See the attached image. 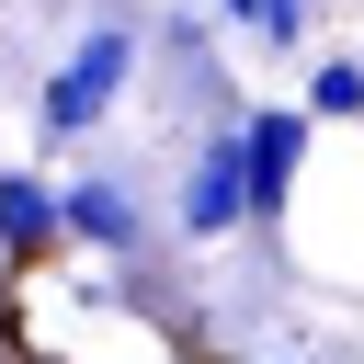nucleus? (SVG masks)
I'll list each match as a JSON object with an SVG mask.
<instances>
[{"instance_id": "f257e3e1", "label": "nucleus", "mask_w": 364, "mask_h": 364, "mask_svg": "<svg viewBox=\"0 0 364 364\" xmlns=\"http://www.w3.org/2000/svg\"><path fill=\"white\" fill-rule=\"evenodd\" d=\"M125 68H136V11H102V23L68 46V68L46 80V136L102 125V114H114V91H125Z\"/></svg>"}, {"instance_id": "f03ea898", "label": "nucleus", "mask_w": 364, "mask_h": 364, "mask_svg": "<svg viewBox=\"0 0 364 364\" xmlns=\"http://www.w3.org/2000/svg\"><path fill=\"white\" fill-rule=\"evenodd\" d=\"M239 159H250V216H284L296 171H307V102H262V114H239Z\"/></svg>"}, {"instance_id": "7ed1b4c3", "label": "nucleus", "mask_w": 364, "mask_h": 364, "mask_svg": "<svg viewBox=\"0 0 364 364\" xmlns=\"http://www.w3.org/2000/svg\"><path fill=\"white\" fill-rule=\"evenodd\" d=\"M239 216H250V159H239V125H228V136H205V159L182 182V239H228Z\"/></svg>"}, {"instance_id": "20e7f679", "label": "nucleus", "mask_w": 364, "mask_h": 364, "mask_svg": "<svg viewBox=\"0 0 364 364\" xmlns=\"http://www.w3.org/2000/svg\"><path fill=\"white\" fill-rule=\"evenodd\" d=\"M57 239H68L57 182H46V171H0V262H11V273H46Z\"/></svg>"}, {"instance_id": "39448f33", "label": "nucleus", "mask_w": 364, "mask_h": 364, "mask_svg": "<svg viewBox=\"0 0 364 364\" xmlns=\"http://www.w3.org/2000/svg\"><path fill=\"white\" fill-rule=\"evenodd\" d=\"M57 216H68V239H80V250H102V262H125V250H136V193H125L114 171L57 182Z\"/></svg>"}, {"instance_id": "423d86ee", "label": "nucleus", "mask_w": 364, "mask_h": 364, "mask_svg": "<svg viewBox=\"0 0 364 364\" xmlns=\"http://www.w3.org/2000/svg\"><path fill=\"white\" fill-rule=\"evenodd\" d=\"M341 125V114H364V57H318V80H307V125Z\"/></svg>"}, {"instance_id": "0eeeda50", "label": "nucleus", "mask_w": 364, "mask_h": 364, "mask_svg": "<svg viewBox=\"0 0 364 364\" xmlns=\"http://www.w3.org/2000/svg\"><path fill=\"white\" fill-rule=\"evenodd\" d=\"M239 34H262V46L284 57V46L307 34V0H250V11H239Z\"/></svg>"}, {"instance_id": "6e6552de", "label": "nucleus", "mask_w": 364, "mask_h": 364, "mask_svg": "<svg viewBox=\"0 0 364 364\" xmlns=\"http://www.w3.org/2000/svg\"><path fill=\"white\" fill-rule=\"evenodd\" d=\"M239 11H250V0H228V23H239Z\"/></svg>"}]
</instances>
